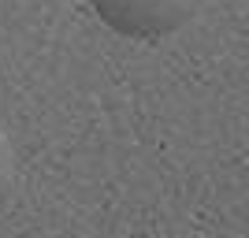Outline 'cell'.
<instances>
[{"label": "cell", "mask_w": 249, "mask_h": 238, "mask_svg": "<svg viewBox=\"0 0 249 238\" xmlns=\"http://www.w3.org/2000/svg\"><path fill=\"white\" fill-rule=\"evenodd\" d=\"M15 175H19L15 145H11V138L4 134V127H0V208L8 205L11 194H15Z\"/></svg>", "instance_id": "7a4b0ae2"}, {"label": "cell", "mask_w": 249, "mask_h": 238, "mask_svg": "<svg viewBox=\"0 0 249 238\" xmlns=\"http://www.w3.org/2000/svg\"><path fill=\"white\" fill-rule=\"evenodd\" d=\"M97 19L108 30L134 37V41H160L182 30L197 15L201 0H89Z\"/></svg>", "instance_id": "6da1fadb"}]
</instances>
